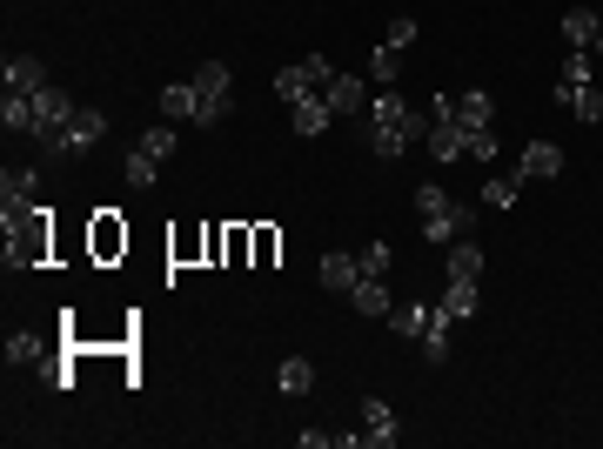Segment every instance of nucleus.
<instances>
[{
  "instance_id": "8",
  "label": "nucleus",
  "mask_w": 603,
  "mask_h": 449,
  "mask_svg": "<svg viewBox=\"0 0 603 449\" xmlns=\"http://www.w3.org/2000/svg\"><path fill=\"white\" fill-rule=\"evenodd\" d=\"M315 275H322V289L329 295H349L362 282V255H342V248H335V255H322V269Z\"/></svg>"
},
{
  "instance_id": "17",
  "label": "nucleus",
  "mask_w": 603,
  "mask_h": 449,
  "mask_svg": "<svg viewBox=\"0 0 603 449\" xmlns=\"http://www.w3.org/2000/svg\"><path fill=\"white\" fill-rule=\"evenodd\" d=\"M0 128L7 135H34V94H0Z\"/></svg>"
},
{
  "instance_id": "32",
  "label": "nucleus",
  "mask_w": 603,
  "mask_h": 449,
  "mask_svg": "<svg viewBox=\"0 0 603 449\" xmlns=\"http://www.w3.org/2000/svg\"><path fill=\"white\" fill-rule=\"evenodd\" d=\"M449 202V195H443V188H436V181H423V188H416V208H423V215H436V208H443Z\"/></svg>"
},
{
  "instance_id": "25",
  "label": "nucleus",
  "mask_w": 603,
  "mask_h": 449,
  "mask_svg": "<svg viewBox=\"0 0 603 449\" xmlns=\"http://www.w3.org/2000/svg\"><path fill=\"white\" fill-rule=\"evenodd\" d=\"M516 195H523V181L516 175H490L483 181V208H516Z\"/></svg>"
},
{
  "instance_id": "9",
  "label": "nucleus",
  "mask_w": 603,
  "mask_h": 449,
  "mask_svg": "<svg viewBox=\"0 0 603 449\" xmlns=\"http://www.w3.org/2000/svg\"><path fill=\"white\" fill-rule=\"evenodd\" d=\"M0 81H7L14 94H41V88H47V68L34 61V54H7V68H0Z\"/></svg>"
},
{
  "instance_id": "30",
  "label": "nucleus",
  "mask_w": 603,
  "mask_h": 449,
  "mask_svg": "<svg viewBox=\"0 0 603 449\" xmlns=\"http://www.w3.org/2000/svg\"><path fill=\"white\" fill-rule=\"evenodd\" d=\"M362 275H389V242H369V248H362Z\"/></svg>"
},
{
  "instance_id": "12",
  "label": "nucleus",
  "mask_w": 603,
  "mask_h": 449,
  "mask_svg": "<svg viewBox=\"0 0 603 449\" xmlns=\"http://www.w3.org/2000/svg\"><path fill=\"white\" fill-rule=\"evenodd\" d=\"M476 302H483V282H443V302H436V315H449V322H469V315H476Z\"/></svg>"
},
{
  "instance_id": "2",
  "label": "nucleus",
  "mask_w": 603,
  "mask_h": 449,
  "mask_svg": "<svg viewBox=\"0 0 603 449\" xmlns=\"http://www.w3.org/2000/svg\"><path fill=\"white\" fill-rule=\"evenodd\" d=\"M101 141H108V114H101V108H74V114H67V128L47 141V161H61V155L81 161V155H94Z\"/></svg>"
},
{
  "instance_id": "10",
  "label": "nucleus",
  "mask_w": 603,
  "mask_h": 449,
  "mask_svg": "<svg viewBox=\"0 0 603 449\" xmlns=\"http://www.w3.org/2000/svg\"><path fill=\"white\" fill-rule=\"evenodd\" d=\"M429 155H436V161H456V155H469V128H463V121H429Z\"/></svg>"
},
{
  "instance_id": "23",
  "label": "nucleus",
  "mask_w": 603,
  "mask_h": 449,
  "mask_svg": "<svg viewBox=\"0 0 603 449\" xmlns=\"http://www.w3.org/2000/svg\"><path fill=\"white\" fill-rule=\"evenodd\" d=\"M456 121H463V128H490V121H496V101H490L483 88L456 94Z\"/></svg>"
},
{
  "instance_id": "1",
  "label": "nucleus",
  "mask_w": 603,
  "mask_h": 449,
  "mask_svg": "<svg viewBox=\"0 0 603 449\" xmlns=\"http://www.w3.org/2000/svg\"><path fill=\"white\" fill-rule=\"evenodd\" d=\"M362 121H369V148H376L382 161H402L416 141L429 135V114L423 108H409L396 88H382L369 94V108H362Z\"/></svg>"
},
{
  "instance_id": "16",
  "label": "nucleus",
  "mask_w": 603,
  "mask_h": 449,
  "mask_svg": "<svg viewBox=\"0 0 603 449\" xmlns=\"http://www.w3.org/2000/svg\"><path fill=\"white\" fill-rule=\"evenodd\" d=\"M597 27H603L597 7H570L563 14V47H597Z\"/></svg>"
},
{
  "instance_id": "11",
  "label": "nucleus",
  "mask_w": 603,
  "mask_h": 449,
  "mask_svg": "<svg viewBox=\"0 0 603 449\" xmlns=\"http://www.w3.org/2000/svg\"><path fill=\"white\" fill-rule=\"evenodd\" d=\"M161 114H168V121H195V114H201V88H195V74L161 88Z\"/></svg>"
},
{
  "instance_id": "29",
  "label": "nucleus",
  "mask_w": 603,
  "mask_h": 449,
  "mask_svg": "<svg viewBox=\"0 0 603 449\" xmlns=\"http://www.w3.org/2000/svg\"><path fill=\"white\" fill-rule=\"evenodd\" d=\"M469 161H496V135L490 128H469Z\"/></svg>"
},
{
  "instance_id": "20",
  "label": "nucleus",
  "mask_w": 603,
  "mask_h": 449,
  "mask_svg": "<svg viewBox=\"0 0 603 449\" xmlns=\"http://www.w3.org/2000/svg\"><path fill=\"white\" fill-rule=\"evenodd\" d=\"M275 382H282V396H309V389H315V362L309 356H282Z\"/></svg>"
},
{
  "instance_id": "19",
  "label": "nucleus",
  "mask_w": 603,
  "mask_h": 449,
  "mask_svg": "<svg viewBox=\"0 0 603 449\" xmlns=\"http://www.w3.org/2000/svg\"><path fill=\"white\" fill-rule=\"evenodd\" d=\"M121 175H128V188H134V195H148V188H155V181H161V161L148 155L141 141H134V155L121 161Z\"/></svg>"
},
{
  "instance_id": "4",
  "label": "nucleus",
  "mask_w": 603,
  "mask_h": 449,
  "mask_svg": "<svg viewBox=\"0 0 603 449\" xmlns=\"http://www.w3.org/2000/svg\"><path fill=\"white\" fill-rule=\"evenodd\" d=\"M476 222H483V215H476L469 202H456V195H449V202L436 208V215H423V235H429L436 248H443V242H463V235H469Z\"/></svg>"
},
{
  "instance_id": "26",
  "label": "nucleus",
  "mask_w": 603,
  "mask_h": 449,
  "mask_svg": "<svg viewBox=\"0 0 603 449\" xmlns=\"http://www.w3.org/2000/svg\"><path fill=\"white\" fill-rule=\"evenodd\" d=\"M423 356H429V362H449V315H429V329H423Z\"/></svg>"
},
{
  "instance_id": "13",
  "label": "nucleus",
  "mask_w": 603,
  "mask_h": 449,
  "mask_svg": "<svg viewBox=\"0 0 603 449\" xmlns=\"http://www.w3.org/2000/svg\"><path fill=\"white\" fill-rule=\"evenodd\" d=\"M443 275H449V282H483V248L469 242V235H463V242H449Z\"/></svg>"
},
{
  "instance_id": "22",
  "label": "nucleus",
  "mask_w": 603,
  "mask_h": 449,
  "mask_svg": "<svg viewBox=\"0 0 603 449\" xmlns=\"http://www.w3.org/2000/svg\"><path fill=\"white\" fill-rule=\"evenodd\" d=\"M349 302H356V315H389V282L382 275H362L356 289H349Z\"/></svg>"
},
{
  "instance_id": "27",
  "label": "nucleus",
  "mask_w": 603,
  "mask_h": 449,
  "mask_svg": "<svg viewBox=\"0 0 603 449\" xmlns=\"http://www.w3.org/2000/svg\"><path fill=\"white\" fill-rule=\"evenodd\" d=\"M141 148H148L155 161H168V155H175V121H161V128H148V135H141Z\"/></svg>"
},
{
  "instance_id": "14",
  "label": "nucleus",
  "mask_w": 603,
  "mask_h": 449,
  "mask_svg": "<svg viewBox=\"0 0 603 449\" xmlns=\"http://www.w3.org/2000/svg\"><path fill=\"white\" fill-rule=\"evenodd\" d=\"M429 302H396L389 309V336H402V342H423V329H429Z\"/></svg>"
},
{
  "instance_id": "15",
  "label": "nucleus",
  "mask_w": 603,
  "mask_h": 449,
  "mask_svg": "<svg viewBox=\"0 0 603 449\" xmlns=\"http://www.w3.org/2000/svg\"><path fill=\"white\" fill-rule=\"evenodd\" d=\"M329 108L335 114H362L369 108V81H362V74H335L329 81Z\"/></svg>"
},
{
  "instance_id": "24",
  "label": "nucleus",
  "mask_w": 603,
  "mask_h": 449,
  "mask_svg": "<svg viewBox=\"0 0 603 449\" xmlns=\"http://www.w3.org/2000/svg\"><path fill=\"white\" fill-rule=\"evenodd\" d=\"M396 74H402V47L382 41L376 54H369V81H376V88H396Z\"/></svg>"
},
{
  "instance_id": "7",
  "label": "nucleus",
  "mask_w": 603,
  "mask_h": 449,
  "mask_svg": "<svg viewBox=\"0 0 603 449\" xmlns=\"http://www.w3.org/2000/svg\"><path fill=\"white\" fill-rule=\"evenodd\" d=\"M362 423H369V429H362V443H369V449H396L402 429H396V409L382 403V396H362Z\"/></svg>"
},
{
  "instance_id": "31",
  "label": "nucleus",
  "mask_w": 603,
  "mask_h": 449,
  "mask_svg": "<svg viewBox=\"0 0 603 449\" xmlns=\"http://www.w3.org/2000/svg\"><path fill=\"white\" fill-rule=\"evenodd\" d=\"M416 41V14H396V21H389V47H409Z\"/></svg>"
},
{
  "instance_id": "28",
  "label": "nucleus",
  "mask_w": 603,
  "mask_h": 449,
  "mask_svg": "<svg viewBox=\"0 0 603 449\" xmlns=\"http://www.w3.org/2000/svg\"><path fill=\"white\" fill-rule=\"evenodd\" d=\"M7 362H41V336H7Z\"/></svg>"
},
{
  "instance_id": "3",
  "label": "nucleus",
  "mask_w": 603,
  "mask_h": 449,
  "mask_svg": "<svg viewBox=\"0 0 603 449\" xmlns=\"http://www.w3.org/2000/svg\"><path fill=\"white\" fill-rule=\"evenodd\" d=\"M195 88H201V114H195V128H215L228 114V94H235V81H228L222 61H201L195 68Z\"/></svg>"
},
{
  "instance_id": "5",
  "label": "nucleus",
  "mask_w": 603,
  "mask_h": 449,
  "mask_svg": "<svg viewBox=\"0 0 603 449\" xmlns=\"http://www.w3.org/2000/svg\"><path fill=\"white\" fill-rule=\"evenodd\" d=\"M550 101H557V108H570L583 128H597V121H603V94H597V81H557V88H550Z\"/></svg>"
},
{
  "instance_id": "18",
  "label": "nucleus",
  "mask_w": 603,
  "mask_h": 449,
  "mask_svg": "<svg viewBox=\"0 0 603 449\" xmlns=\"http://www.w3.org/2000/svg\"><path fill=\"white\" fill-rule=\"evenodd\" d=\"M275 94H282V101L295 108V101H309V94H322V81L309 74V61H295V68H282V74H275Z\"/></svg>"
},
{
  "instance_id": "33",
  "label": "nucleus",
  "mask_w": 603,
  "mask_h": 449,
  "mask_svg": "<svg viewBox=\"0 0 603 449\" xmlns=\"http://www.w3.org/2000/svg\"><path fill=\"white\" fill-rule=\"evenodd\" d=\"M590 54H603V27H597V47H590Z\"/></svg>"
},
{
  "instance_id": "21",
  "label": "nucleus",
  "mask_w": 603,
  "mask_h": 449,
  "mask_svg": "<svg viewBox=\"0 0 603 449\" xmlns=\"http://www.w3.org/2000/svg\"><path fill=\"white\" fill-rule=\"evenodd\" d=\"M329 94H309V101H295V135L309 141V135H322V128H329Z\"/></svg>"
},
{
  "instance_id": "6",
  "label": "nucleus",
  "mask_w": 603,
  "mask_h": 449,
  "mask_svg": "<svg viewBox=\"0 0 603 449\" xmlns=\"http://www.w3.org/2000/svg\"><path fill=\"white\" fill-rule=\"evenodd\" d=\"M510 175H516V181H557V175H563V148H557V141H530Z\"/></svg>"
}]
</instances>
